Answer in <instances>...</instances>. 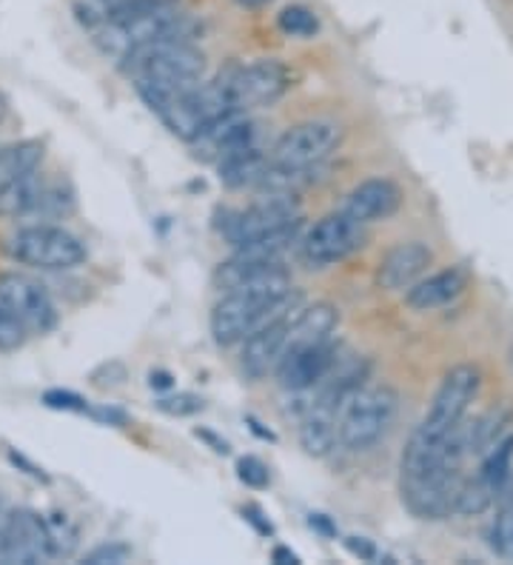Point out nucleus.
Wrapping results in <instances>:
<instances>
[{
	"instance_id": "nucleus-4",
	"label": "nucleus",
	"mask_w": 513,
	"mask_h": 565,
	"mask_svg": "<svg viewBox=\"0 0 513 565\" xmlns=\"http://www.w3.org/2000/svg\"><path fill=\"white\" fill-rule=\"evenodd\" d=\"M3 255L9 260L41 271H68L86 260V246L68 228L38 223L3 237Z\"/></svg>"
},
{
	"instance_id": "nucleus-9",
	"label": "nucleus",
	"mask_w": 513,
	"mask_h": 565,
	"mask_svg": "<svg viewBox=\"0 0 513 565\" xmlns=\"http://www.w3.org/2000/svg\"><path fill=\"white\" fill-rule=\"evenodd\" d=\"M342 143V126L334 120H302L291 126L271 146V163L288 169H317Z\"/></svg>"
},
{
	"instance_id": "nucleus-14",
	"label": "nucleus",
	"mask_w": 513,
	"mask_h": 565,
	"mask_svg": "<svg viewBox=\"0 0 513 565\" xmlns=\"http://www.w3.org/2000/svg\"><path fill=\"white\" fill-rule=\"evenodd\" d=\"M340 343L334 338L322 340V343L297 345L282 354L280 365H277V383L282 392L302 394L311 392L334 372V365L340 363Z\"/></svg>"
},
{
	"instance_id": "nucleus-12",
	"label": "nucleus",
	"mask_w": 513,
	"mask_h": 565,
	"mask_svg": "<svg viewBox=\"0 0 513 565\" xmlns=\"http://www.w3.org/2000/svg\"><path fill=\"white\" fill-rule=\"evenodd\" d=\"M459 469H442L425 477H399V494L405 509L419 520H445L457 514L459 489H462Z\"/></svg>"
},
{
	"instance_id": "nucleus-13",
	"label": "nucleus",
	"mask_w": 513,
	"mask_h": 565,
	"mask_svg": "<svg viewBox=\"0 0 513 565\" xmlns=\"http://www.w3.org/2000/svg\"><path fill=\"white\" fill-rule=\"evenodd\" d=\"M0 303L26 326L29 334H46L55 329V303L34 277L21 271H0Z\"/></svg>"
},
{
	"instance_id": "nucleus-17",
	"label": "nucleus",
	"mask_w": 513,
	"mask_h": 565,
	"mask_svg": "<svg viewBox=\"0 0 513 565\" xmlns=\"http://www.w3.org/2000/svg\"><path fill=\"white\" fill-rule=\"evenodd\" d=\"M399 206H403V189L391 178L363 180L342 201V212L349 214L351 221L363 223V226L388 221L399 212Z\"/></svg>"
},
{
	"instance_id": "nucleus-31",
	"label": "nucleus",
	"mask_w": 513,
	"mask_h": 565,
	"mask_svg": "<svg viewBox=\"0 0 513 565\" xmlns=\"http://www.w3.org/2000/svg\"><path fill=\"white\" fill-rule=\"evenodd\" d=\"M237 477H239V483H246L248 489H266L268 483H271V471H268L266 462L260 460V457H239L237 460Z\"/></svg>"
},
{
	"instance_id": "nucleus-23",
	"label": "nucleus",
	"mask_w": 513,
	"mask_h": 565,
	"mask_svg": "<svg viewBox=\"0 0 513 565\" xmlns=\"http://www.w3.org/2000/svg\"><path fill=\"white\" fill-rule=\"evenodd\" d=\"M41 140H21V143H9L0 149V189L9 186L12 180L23 178V174L34 172L43 163Z\"/></svg>"
},
{
	"instance_id": "nucleus-6",
	"label": "nucleus",
	"mask_w": 513,
	"mask_h": 565,
	"mask_svg": "<svg viewBox=\"0 0 513 565\" xmlns=\"http://www.w3.org/2000/svg\"><path fill=\"white\" fill-rule=\"evenodd\" d=\"M479 386H482V374H479L477 365L459 363L451 372H445L442 383L434 394L431 408L417 426L419 431H425L434 440H448L466 423V414L471 403L477 401Z\"/></svg>"
},
{
	"instance_id": "nucleus-24",
	"label": "nucleus",
	"mask_w": 513,
	"mask_h": 565,
	"mask_svg": "<svg viewBox=\"0 0 513 565\" xmlns=\"http://www.w3.org/2000/svg\"><path fill=\"white\" fill-rule=\"evenodd\" d=\"M511 471H513V431L507 437H502V440L496 443L493 448H488L479 475L485 477L496 494H502V491L507 489Z\"/></svg>"
},
{
	"instance_id": "nucleus-39",
	"label": "nucleus",
	"mask_w": 513,
	"mask_h": 565,
	"mask_svg": "<svg viewBox=\"0 0 513 565\" xmlns=\"http://www.w3.org/2000/svg\"><path fill=\"white\" fill-rule=\"evenodd\" d=\"M197 437H203V440L212 443L217 455H228V443L226 440H217V437H214L212 431H197Z\"/></svg>"
},
{
	"instance_id": "nucleus-27",
	"label": "nucleus",
	"mask_w": 513,
	"mask_h": 565,
	"mask_svg": "<svg viewBox=\"0 0 513 565\" xmlns=\"http://www.w3.org/2000/svg\"><path fill=\"white\" fill-rule=\"evenodd\" d=\"M491 548L496 557L513 563V497L500 509L491 523Z\"/></svg>"
},
{
	"instance_id": "nucleus-25",
	"label": "nucleus",
	"mask_w": 513,
	"mask_h": 565,
	"mask_svg": "<svg viewBox=\"0 0 513 565\" xmlns=\"http://www.w3.org/2000/svg\"><path fill=\"white\" fill-rule=\"evenodd\" d=\"M143 3H163V0H83L81 7H77V18L86 26H100V23H106L115 14L143 7Z\"/></svg>"
},
{
	"instance_id": "nucleus-2",
	"label": "nucleus",
	"mask_w": 513,
	"mask_h": 565,
	"mask_svg": "<svg viewBox=\"0 0 513 565\" xmlns=\"http://www.w3.org/2000/svg\"><path fill=\"white\" fill-rule=\"evenodd\" d=\"M192 35L194 23L189 21V14L174 7V0L126 9V12L115 14L97 26V43H100L103 52L115 57H126L131 49L143 46V43L163 41V38L192 41Z\"/></svg>"
},
{
	"instance_id": "nucleus-26",
	"label": "nucleus",
	"mask_w": 513,
	"mask_h": 565,
	"mask_svg": "<svg viewBox=\"0 0 513 565\" xmlns=\"http://www.w3.org/2000/svg\"><path fill=\"white\" fill-rule=\"evenodd\" d=\"M496 497L500 494L491 489V483H488L485 477H471V480H466L462 489H459L457 514H482L485 509H491V503Z\"/></svg>"
},
{
	"instance_id": "nucleus-30",
	"label": "nucleus",
	"mask_w": 513,
	"mask_h": 565,
	"mask_svg": "<svg viewBox=\"0 0 513 565\" xmlns=\"http://www.w3.org/2000/svg\"><path fill=\"white\" fill-rule=\"evenodd\" d=\"M203 397L189 392H178V394H163L158 401V408L163 414H171V417H192V414L203 412Z\"/></svg>"
},
{
	"instance_id": "nucleus-41",
	"label": "nucleus",
	"mask_w": 513,
	"mask_h": 565,
	"mask_svg": "<svg viewBox=\"0 0 513 565\" xmlns=\"http://www.w3.org/2000/svg\"><path fill=\"white\" fill-rule=\"evenodd\" d=\"M237 3L243 9H263V7H268L271 0H237Z\"/></svg>"
},
{
	"instance_id": "nucleus-29",
	"label": "nucleus",
	"mask_w": 513,
	"mask_h": 565,
	"mask_svg": "<svg viewBox=\"0 0 513 565\" xmlns=\"http://www.w3.org/2000/svg\"><path fill=\"white\" fill-rule=\"evenodd\" d=\"M26 326L0 303V352H18L26 343Z\"/></svg>"
},
{
	"instance_id": "nucleus-33",
	"label": "nucleus",
	"mask_w": 513,
	"mask_h": 565,
	"mask_svg": "<svg viewBox=\"0 0 513 565\" xmlns=\"http://www.w3.org/2000/svg\"><path fill=\"white\" fill-rule=\"evenodd\" d=\"M43 403L49 408H57V412H77V414H92L95 408L83 401L81 394L75 392H61V388H52V392L43 394Z\"/></svg>"
},
{
	"instance_id": "nucleus-18",
	"label": "nucleus",
	"mask_w": 513,
	"mask_h": 565,
	"mask_svg": "<svg viewBox=\"0 0 513 565\" xmlns=\"http://www.w3.org/2000/svg\"><path fill=\"white\" fill-rule=\"evenodd\" d=\"M434 263V252L425 243L410 241L399 243L383 257L380 271H376V282L385 291H408Z\"/></svg>"
},
{
	"instance_id": "nucleus-16",
	"label": "nucleus",
	"mask_w": 513,
	"mask_h": 565,
	"mask_svg": "<svg viewBox=\"0 0 513 565\" xmlns=\"http://www.w3.org/2000/svg\"><path fill=\"white\" fill-rule=\"evenodd\" d=\"M192 149L197 158L209 160V163H223L226 158L248 149H263V131L260 124H254L248 115H226L214 126L192 140Z\"/></svg>"
},
{
	"instance_id": "nucleus-35",
	"label": "nucleus",
	"mask_w": 513,
	"mask_h": 565,
	"mask_svg": "<svg viewBox=\"0 0 513 565\" xmlns=\"http://www.w3.org/2000/svg\"><path fill=\"white\" fill-rule=\"evenodd\" d=\"M345 543V548H349L351 554H354L356 559H363V563H371V559H376V545L371 543V540L365 537H345L342 540Z\"/></svg>"
},
{
	"instance_id": "nucleus-28",
	"label": "nucleus",
	"mask_w": 513,
	"mask_h": 565,
	"mask_svg": "<svg viewBox=\"0 0 513 565\" xmlns=\"http://www.w3.org/2000/svg\"><path fill=\"white\" fill-rule=\"evenodd\" d=\"M277 26L291 38H311L317 35V29H320V21H317V14L306 7H288L282 9L280 18H277Z\"/></svg>"
},
{
	"instance_id": "nucleus-32",
	"label": "nucleus",
	"mask_w": 513,
	"mask_h": 565,
	"mask_svg": "<svg viewBox=\"0 0 513 565\" xmlns=\"http://www.w3.org/2000/svg\"><path fill=\"white\" fill-rule=\"evenodd\" d=\"M49 531H52V545H55V557H66L77 545V531L68 525L66 514H55L49 520Z\"/></svg>"
},
{
	"instance_id": "nucleus-1",
	"label": "nucleus",
	"mask_w": 513,
	"mask_h": 565,
	"mask_svg": "<svg viewBox=\"0 0 513 565\" xmlns=\"http://www.w3.org/2000/svg\"><path fill=\"white\" fill-rule=\"evenodd\" d=\"M120 70L151 111L180 92L197 86L205 72V55L192 41L163 38L131 49L120 57Z\"/></svg>"
},
{
	"instance_id": "nucleus-11",
	"label": "nucleus",
	"mask_w": 513,
	"mask_h": 565,
	"mask_svg": "<svg viewBox=\"0 0 513 565\" xmlns=\"http://www.w3.org/2000/svg\"><path fill=\"white\" fill-rule=\"evenodd\" d=\"M55 557L49 520L32 509H14L0 531V563L34 565Z\"/></svg>"
},
{
	"instance_id": "nucleus-40",
	"label": "nucleus",
	"mask_w": 513,
	"mask_h": 565,
	"mask_svg": "<svg viewBox=\"0 0 513 565\" xmlns=\"http://www.w3.org/2000/svg\"><path fill=\"white\" fill-rule=\"evenodd\" d=\"M311 525H317L320 531H325V534H334V529H331V523L322 514H311Z\"/></svg>"
},
{
	"instance_id": "nucleus-36",
	"label": "nucleus",
	"mask_w": 513,
	"mask_h": 565,
	"mask_svg": "<svg viewBox=\"0 0 513 565\" xmlns=\"http://www.w3.org/2000/svg\"><path fill=\"white\" fill-rule=\"evenodd\" d=\"M243 520L252 523L254 529L260 531V534H266V537H271L274 534V525L268 523V518L263 514V509H257V505H246V509H243Z\"/></svg>"
},
{
	"instance_id": "nucleus-15",
	"label": "nucleus",
	"mask_w": 513,
	"mask_h": 565,
	"mask_svg": "<svg viewBox=\"0 0 513 565\" xmlns=\"http://www.w3.org/2000/svg\"><path fill=\"white\" fill-rule=\"evenodd\" d=\"M300 311V306L286 315H280L277 320L266 323L263 329H257L252 338L243 340V349H239V369L248 380H263L271 372H277L282 354H286L288 334H291V323H295V315Z\"/></svg>"
},
{
	"instance_id": "nucleus-42",
	"label": "nucleus",
	"mask_w": 513,
	"mask_h": 565,
	"mask_svg": "<svg viewBox=\"0 0 513 565\" xmlns=\"http://www.w3.org/2000/svg\"><path fill=\"white\" fill-rule=\"evenodd\" d=\"M7 109H9L7 97H3V92H0V124H3V118H7Z\"/></svg>"
},
{
	"instance_id": "nucleus-5",
	"label": "nucleus",
	"mask_w": 513,
	"mask_h": 565,
	"mask_svg": "<svg viewBox=\"0 0 513 565\" xmlns=\"http://www.w3.org/2000/svg\"><path fill=\"white\" fill-rule=\"evenodd\" d=\"M154 115L163 120V126L171 135H178L180 140L192 143L209 126H214L217 120L226 118V115H237V111L228 104L226 86L217 77L212 83H203V86L197 83L192 89L180 92L171 100H165L163 106H158Z\"/></svg>"
},
{
	"instance_id": "nucleus-37",
	"label": "nucleus",
	"mask_w": 513,
	"mask_h": 565,
	"mask_svg": "<svg viewBox=\"0 0 513 565\" xmlns=\"http://www.w3.org/2000/svg\"><path fill=\"white\" fill-rule=\"evenodd\" d=\"M271 557H274V563H282V565H297V563H300V557H297V554L291 552V548H286V545H277Z\"/></svg>"
},
{
	"instance_id": "nucleus-7",
	"label": "nucleus",
	"mask_w": 513,
	"mask_h": 565,
	"mask_svg": "<svg viewBox=\"0 0 513 565\" xmlns=\"http://www.w3.org/2000/svg\"><path fill=\"white\" fill-rule=\"evenodd\" d=\"M226 86L228 104L237 115H248L254 109L277 104L295 83L286 63L280 61H254L246 66H232L220 75Z\"/></svg>"
},
{
	"instance_id": "nucleus-22",
	"label": "nucleus",
	"mask_w": 513,
	"mask_h": 565,
	"mask_svg": "<svg viewBox=\"0 0 513 565\" xmlns=\"http://www.w3.org/2000/svg\"><path fill=\"white\" fill-rule=\"evenodd\" d=\"M46 189V180H43V174H38V169L12 180L9 186L0 189V221H12V217L38 212Z\"/></svg>"
},
{
	"instance_id": "nucleus-34",
	"label": "nucleus",
	"mask_w": 513,
	"mask_h": 565,
	"mask_svg": "<svg viewBox=\"0 0 513 565\" xmlns=\"http://www.w3.org/2000/svg\"><path fill=\"white\" fill-rule=\"evenodd\" d=\"M131 557V548L129 545L124 543H103L97 545L95 552H89L86 557H83V563H89V565H120L126 563V559Z\"/></svg>"
},
{
	"instance_id": "nucleus-8",
	"label": "nucleus",
	"mask_w": 513,
	"mask_h": 565,
	"mask_svg": "<svg viewBox=\"0 0 513 565\" xmlns=\"http://www.w3.org/2000/svg\"><path fill=\"white\" fill-rule=\"evenodd\" d=\"M302 221L300 201L297 198H280V194H260V201L237 212H223L220 235L232 248L246 246L263 235H271L277 228L295 226Z\"/></svg>"
},
{
	"instance_id": "nucleus-21",
	"label": "nucleus",
	"mask_w": 513,
	"mask_h": 565,
	"mask_svg": "<svg viewBox=\"0 0 513 565\" xmlns=\"http://www.w3.org/2000/svg\"><path fill=\"white\" fill-rule=\"evenodd\" d=\"M271 166V149H248V152H239L226 158L223 163H217L220 169V183L226 189H257V183L263 180V174L268 172Z\"/></svg>"
},
{
	"instance_id": "nucleus-19",
	"label": "nucleus",
	"mask_w": 513,
	"mask_h": 565,
	"mask_svg": "<svg viewBox=\"0 0 513 565\" xmlns=\"http://www.w3.org/2000/svg\"><path fill=\"white\" fill-rule=\"evenodd\" d=\"M468 289V271L451 266V269H442L437 275H428L423 280H417L405 291V303L414 311H431L439 306L457 300L462 291Z\"/></svg>"
},
{
	"instance_id": "nucleus-20",
	"label": "nucleus",
	"mask_w": 513,
	"mask_h": 565,
	"mask_svg": "<svg viewBox=\"0 0 513 565\" xmlns=\"http://www.w3.org/2000/svg\"><path fill=\"white\" fill-rule=\"evenodd\" d=\"M336 326H340V311L331 303H314L306 306L295 315V323H291V334H288V349H297V345H311L322 343V340L334 338Z\"/></svg>"
},
{
	"instance_id": "nucleus-3",
	"label": "nucleus",
	"mask_w": 513,
	"mask_h": 565,
	"mask_svg": "<svg viewBox=\"0 0 513 565\" xmlns=\"http://www.w3.org/2000/svg\"><path fill=\"white\" fill-rule=\"evenodd\" d=\"M399 394L391 386H360L349 394L340 412V446L360 455L385 440L397 420Z\"/></svg>"
},
{
	"instance_id": "nucleus-10",
	"label": "nucleus",
	"mask_w": 513,
	"mask_h": 565,
	"mask_svg": "<svg viewBox=\"0 0 513 565\" xmlns=\"http://www.w3.org/2000/svg\"><path fill=\"white\" fill-rule=\"evenodd\" d=\"M365 246V226L363 223L351 221L349 214L331 212L325 217L308 228L306 235L300 237V255L308 266L314 269H325V266H334L342 263L345 257H351L354 252Z\"/></svg>"
},
{
	"instance_id": "nucleus-38",
	"label": "nucleus",
	"mask_w": 513,
	"mask_h": 565,
	"mask_svg": "<svg viewBox=\"0 0 513 565\" xmlns=\"http://www.w3.org/2000/svg\"><path fill=\"white\" fill-rule=\"evenodd\" d=\"M149 383H151V388H171V386H174V383H171V374H165V372H151Z\"/></svg>"
}]
</instances>
